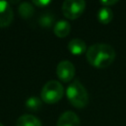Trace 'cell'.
<instances>
[{"instance_id": "cell-15", "label": "cell", "mask_w": 126, "mask_h": 126, "mask_svg": "<svg viewBox=\"0 0 126 126\" xmlns=\"http://www.w3.org/2000/svg\"><path fill=\"white\" fill-rule=\"evenodd\" d=\"M32 3H33L35 6H37V7H39V8H42V7H45V6H47L48 4H50L51 1H49V0H33Z\"/></svg>"}, {"instance_id": "cell-13", "label": "cell", "mask_w": 126, "mask_h": 126, "mask_svg": "<svg viewBox=\"0 0 126 126\" xmlns=\"http://www.w3.org/2000/svg\"><path fill=\"white\" fill-rule=\"evenodd\" d=\"M55 22V17L52 13H44L41 14L38 18V24L42 28H50Z\"/></svg>"}, {"instance_id": "cell-7", "label": "cell", "mask_w": 126, "mask_h": 126, "mask_svg": "<svg viewBox=\"0 0 126 126\" xmlns=\"http://www.w3.org/2000/svg\"><path fill=\"white\" fill-rule=\"evenodd\" d=\"M56 126H81V121L75 112L65 111L59 116Z\"/></svg>"}, {"instance_id": "cell-5", "label": "cell", "mask_w": 126, "mask_h": 126, "mask_svg": "<svg viewBox=\"0 0 126 126\" xmlns=\"http://www.w3.org/2000/svg\"><path fill=\"white\" fill-rule=\"evenodd\" d=\"M56 75L64 83L70 82L75 76V66L69 60H63L56 67Z\"/></svg>"}, {"instance_id": "cell-9", "label": "cell", "mask_w": 126, "mask_h": 126, "mask_svg": "<svg viewBox=\"0 0 126 126\" xmlns=\"http://www.w3.org/2000/svg\"><path fill=\"white\" fill-rule=\"evenodd\" d=\"M70 31H71V26L65 20L58 21L57 23H55V25L53 27V32H54L55 35L58 37H61V38L67 36L69 34Z\"/></svg>"}, {"instance_id": "cell-12", "label": "cell", "mask_w": 126, "mask_h": 126, "mask_svg": "<svg viewBox=\"0 0 126 126\" xmlns=\"http://www.w3.org/2000/svg\"><path fill=\"white\" fill-rule=\"evenodd\" d=\"M19 13H20V15H21L22 18L29 19V18H31L33 15L34 9H33V7H32V5L31 3L23 2L19 6Z\"/></svg>"}, {"instance_id": "cell-14", "label": "cell", "mask_w": 126, "mask_h": 126, "mask_svg": "<svg viewBox=\"0 0 126 126\" xmlns=\"http://www.w3.org/2000/svg\"><path fill=\"white\" fill-rule=\"evenodd\" d=\"M42 100L36 96H31L26 101V106L32 111H37L41 107Z\"/></svg>"}, {"instance_id": "cell-11", "label": "cell", "mask_w": 126, "mask_h": 126, "mask_svg": "<svg viewBox=\"0 0 126 126\" xmlns=\"http://www.w3.org/2000/svg\"><path fill=\"white\" fill-rule=\"evenodd\" d=\"M113 18V12L109 7H101L98 12H97V20L103 24V25H107L111 22Z\"/></svg>"}, {"instance_id": "cell-8", "label": "cell", "mask_w": 126, "mask_h": 126, "mask_svg": "<svg viewBox=\"0 0 126 126\" xmlns=\"http://www.w3.org/2000/svg\"><path fill=\"white\" fill-rule=\"evenodd\" d=\"M68 49L74 55H81L87 51V45L83 39L73 38L68 43Z\"/></svg>"}, {"instance_id": "cell-16", "label": "cell", "mask_w": 126, "mask_h": 126, "mask_svg": "<svg viewBox=\"0 0 126 126\" xmlns=\"http://www.w3.org/2000/svg\"><path fill=\"white\" fill-rule=\"evenodd\" d=\"M118 1L117 0H111V1H108V0H106V1H104V0H102V1H100L99 3L101 4V5H103L104 7H108V6H110V5H113V4H116Z\"/></svg>"}, {"instance_id": "cell-1", "label": "cell", "mask_w": 126, "mask_h": 126, "mask_svg": "<svg viewBox=\"0 0 126 126\" xmlns=\"http://www.w3.org/2000/svg\"><path fill=\"white\" fill-rule=\"evenodd\" d=\"M114 48L106 43H95L87 49V60L95 68H106L115 59Z\"/></svg>"}, {"instance_id": "cell-3", "label": "cell", "mask_w": 126, "mask_h": 126, "mask_svg": "<svg viewBox=\"0 0 126 126\" xmlns=\"http://www.w3.org/2000/svg\"><path fill=\"white\" fill-rule=\"evenodd\" d=\"M64 94V88L58 81H48L41 89L40 96L41 100L48 104L58 102Z\"/></svg>"}, {"instance_id": "cell-17", "label": "cell", "mask_w": 126, "mask_h": 126, "mask_svg": "<svg viewBox=\"0 0 126 126\" xmlns=\"http://www.w3.org/2000/svg\"><path fill=\"white\" fill-rule=\"evenodd\" d=\"M0 126H4V125H3V124H2V123H0Z\"/></svg>"}, {"instance_id": "cell-2", "label": "cell", "mask_w": 126, "mask_h": 126, "mask_svg": "<svg viewBox=\"0 0 126 126\" xmlns=\"http://www.w3.org/2000/svg\"><path fill=\"white\" fill-rule=\"evenodd\" d=\"M66 95L71 104L77 108H83L89 102V95L87 90L77 80L73 81L68 86L66 90Z\"/></svg>"}, {"instance_id": "cell-4", "label": "cell", "mask_w": 126, "mask_h": 126, "mask_svg": "<svg viewBox=\"0 0 126 126\" xmlns=\"http://www.w3.org/2000/svg\"><path fill=\"white\" fill-rule=\"evenodd\" d=\"M86 2L84 0H65L62 4L63 15L69 20L78 19L85 11Z\"/></svg>"}, {"instance_id": "cell-6", "label": "cell", "mask_w": 126, "mask_h": 126, "mask_svg": "<svg viewBox=\"0 0 126 126\" xmlns=\"http://www.w3.org/2000/svg\"><path fill=\"white\" fill-rule=\"evenodd\" d=\"M13 21V10L7 1H0V28H6Z\"/></svg>"}, {"instance_id": "cell-10", "label": "cell", "mask_w": 126, "mask_h": 126, "mask_svg": "<svg viewBox=\"0 0 126 126\" xmlns=\"http://www.w3.org/2000/svg\"><path fill=\"white\" fill-rule=\"evenodd\" d=\"M16 126H42V125L37 117L32 114H24L18 118Z\"/></svg>"}]
</instances>
